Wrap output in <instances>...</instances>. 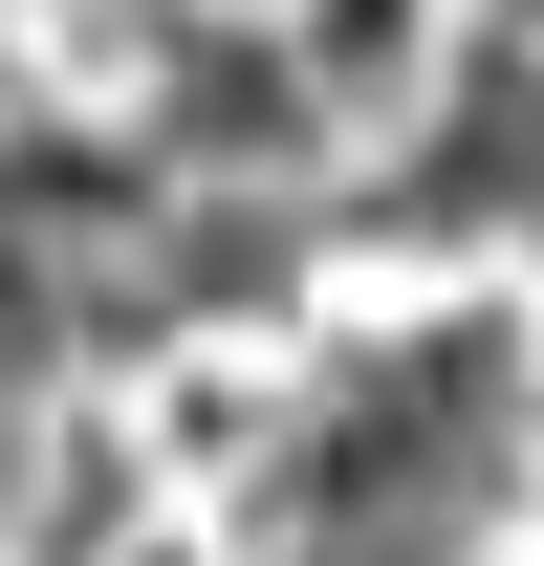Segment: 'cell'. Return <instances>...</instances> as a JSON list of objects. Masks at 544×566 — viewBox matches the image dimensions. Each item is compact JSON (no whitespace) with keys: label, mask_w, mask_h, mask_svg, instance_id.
<instances>
[{"label":"cell","mask_w":544,"mask_h":566,"mask_svg":"<svg viewBox=\"0 0 544 566\" xmlns=\"http://www.w3.org/2000/svg\"><path fill=\"white\" fill-rule=\"evenodd\" d=\"M305 66H327V87H348V109H370V87H393V66H414V0H327V22H305Z\"/></svg>","instance_id":"obj_2"},{"label":"cell","mask_w":544,"mask_h":566,"mask_svg":"<svg viewBox=\"0 0 544 566\" xmlns=\"http://www.w3.org/2000/svg\"><path fill=\"white\" fill-rule=\"evenodd\" d=\"M305 132H327V66H305V44L153 22V153H175V175H305Z\"/></svg>","instance_id":"obj_1"}]
</instances>
